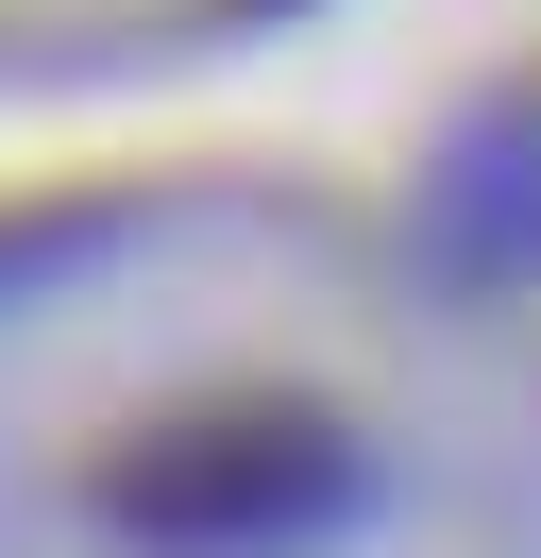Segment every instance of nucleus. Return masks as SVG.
<instances>
[{
	"instance_id": "obj_1",
	"label": "nucleus",
	"mask_w": 541,
	"mask_h": 558,
	"mask_svg": "<svg viewBox=\"0 0 541 558\" xmlns=\"http://www.w3.org/2000/svg\"><path fill=\"white\" fill-rule=\"evenodd\" d=\"M119 508L169 542H288L304 508H338V457L322 423H237V440H169L153 474H119Z\"/></svg>"
}]
</instances>
